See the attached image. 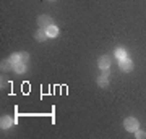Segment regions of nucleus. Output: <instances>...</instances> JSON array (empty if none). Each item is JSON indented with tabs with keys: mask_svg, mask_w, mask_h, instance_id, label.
<instances>
[{
	"mask_svg": "<svg viewBox=\"0 0 146 139\" xmlns=\"http://www.w3.org/2000/svg\"><path fill=\"white\" fill-rule=\"evenodd\" d=\"M123 126H125L127 131L135 133L136 129L140 128V123H138V120H136V118H133V117H128V118H125V121H123Z\"/></svg>",
	"mask_w": 146,
	"mask_h": 139,
	"instance_id": "nucleus-1",
	"label": "nucleus"
},
{
	"mask_svg": "<svg viewBox=\"0 0 146 139\" xmlns=\"http://www.w3.org/2000/svg\"><path fill=\"white\" fill-rule=\"evenodd\" d=\"M13 70H15L16 73H25V70H26V68H25V63H18V65H15V67H13Z\"/></svg>",
	"mask_w": 146,
	"mask_h": 139,
	"instance_id": "nucleus-11",
	"label": "nucleus"
},
{
	"mask_svg": "<svg viewBox=\"0 0 146 139\" xmlns=\"http://www.w3.org/2000/svg\"><path fill=\"white\" fill-rule=\"evenodd\" d=\"M135 136L138 139H141V138H146V133H143V131H138V129H136L135 131Z\"/></svg>",
	"mask_w": 146,
	"mask_h": 139,
	"instance_id": "nucleus-12",
	"label": "nucleus"
},
{
	"mask_svg": "<svg viewBox=\"0 0 146 139\" xmlns=\"http://www.w3.org/2000/svg\"><path fill=\"white\" fill-rule=\"evenodd\" d=\"M115 57L119 58V60H122V58H125L127 57V50L125 49H122V47H119V49H115Z\"/></svg>",
	"mask_w": 146,
	"mask_h": 139,
	"instance_id": "nucleus-10",
	"label": "nucleus"
},
{
	"mask_svg": "<svg viewBox=\"0 0 146 139\" xmlns=\"http://www.w3.org/2000/svg\"><path fill=\"white\" fill-rule=\"evenodd\" d=\"M107 84H109V78L107 76L102 74V76L98 78V86H99V88H107Z\"/></svg>",
	"mask_w": 146,
	"mask_h": 139,
	"instance_id": "nucleus-9",
	"label": "nucleus"
},
{
	"mask_svg": "<svg viewBox=\"0 0 146 139\" xmlns=\"http://www.w3.org/2000/svg\"><path fill=\"white\" fill-rule=\"evenodd\" d=\"M98 67H99L101 70H107V68L110 67V58L107 57V55L99 57V60H98Z\"/></svg>",
	"mask_w": 146,
	"mask_h": 139,
	"instance_id": "nucleus-5",
	"label": "nucleus"
},
{
	"mask_svg": "<svg viewBox=\"0 0 146 139\" xmlns=\"http://www.w3.org/2000/svg\"><path fill=\"white\" fill-rule=\"evenodd\" d=\"M102 74H104V76H109V68H107V70H102Z\"/></svg>",
	"mask_w": 146,
	"mask_h": 139,
	"instance_id": "nucleus-13",
	"label": "nucleus"
},
{
	"mask_svg": "<svg viewBox=\"0 0 146 139\" xmlns=\"http://www.w3.org/2000/svg\"><path fill=\"white\" fill-rule=\"evenodd\" d=\"M50 24H54L52 23V18L50 16H47V15H41L39 18H37V26L39 28H42V29H47Z\"/></svg>",
	"mask_w": 146,
	"mask_h": 139,
	"instance_id": "nucleus-3",
	"label": "nucleus"
},
{
	"mask_svg": "<svg viewBox=\"0 0 146 139\" xmlns=\"http://www.w3.org/2000/svg\"><path fill=\"white\" fill-rule=\"evenodd\" d=\"M28 53H25V52H18V53H15V55H11L10 60L13 65H18V63H26L28 62Z\"/></svg>",
	"mask_w": 146,
	"mask_h": 139,
	"instance_id": "nucleus-2",
	"label": "nucleus"
},
{
	"mask_svg": "<svg viewBox=\"0 0 146 139\" xmlns=\"http://www.w3.org/2000/svg\"><path fill=\"white\" fill-rule=\"evenodd\" d=\"M119 67L122 71H131L133 70V62H131L130 58H122V60H119Z\"/></svg>",
	"mask_w": 146,
	"mask_h": 139,
	"instance_id": "nucleus-4",
	"label": "nucleus"
},
{
	"mask_svg": "<svg viewBox=\"0 0 146 139\" xmlns=\"http://www.w3.org/2000/svg\"><path fill=\"white\" fill-rule=\"evenodd\" d=\"M49 2H54V0H49Z\"/></svg>",
	"mask_w": 146,
	"mask_h": 139,
	"instance_id": "nucleus-14",
	"label": "nucleus"
},
{
	"mask_svg": "<svg viewBox=\"0 0 146 139\" xmlns=\"http://www.w3.org/2000/svg\"><path fill=\"white\" fill-rule=\"evenodd\" d=\"M47 37H49V36H47L46 29H42V28H39V29L36 31V34H34V39H36L37 42H42V41H46Z\"/></svg>",
	"mask_w": 146,
	"mask_h": 139,
	"instance_id": "nucleus-7",
	"label": "nucleus"
},
{
	"mask_svg": "<svg viewBox=\"0 0 146 139\" xmlns=\"http://www.w3.org/2000/svg\"><path fill=\"white\" fill-rule=\"evenodd\" d=\"M11 125H13V120L10 118V117H2V120H0V126H2V129H10Z\"/></svg>",
	"mask_w": 146,
	"mask_h": 139,
	"instance_id": "nucleus-6",
	"label": "nucleus"
},
{
	"mask_svg": "<svg viewBox=\"0 0 146 139\" xmlns=\"http://www.w3.org/2000/svg\"><path fill=\"white\" fill-rule=\"evenodd\" d=\"M46 32H47V36H49V37H57L58 36V28L55 24H50L46 29Z\"/></svg>",
	"mask_w": 146,
	"mask_h": 139,
	"instance_id": "nucleus-8",
	"label": "nucleus"
}]
</instances>
